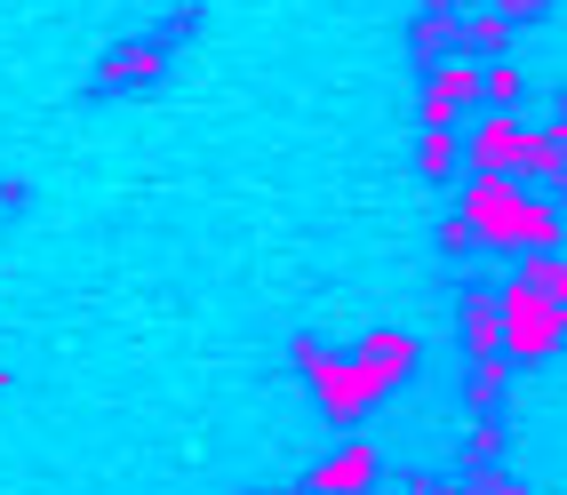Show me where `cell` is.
I'll use <instances>...</instances> for the list:
<instances>
[{"mask_svg":"<svg viewBox=\"0 0 567 495\" xmlns=\"http://www.w3.org/2000/svg\"><path fill=\"white\" fill-rule=\"evenodd\" d=\"M288 360H296V375H312V392H320V415H328L336 432H352L360 415L375 408V392L360 384V368H352V360H336V352L320 344V336H305V344H296Z\"/></svg>","mask_w":567,"mask_h":495,"instance_id":"3","label":"cell"},{"mask_svg":"<svg viewBox=\"0 0 567 495\" xmlns=\"http://www.w3.org/2000/svg\"><path fill=\"white\" fill-rule=\"evenodd\" d=\"M512 392V368H504V352L496 360H472V375H464V408L472 415H496V400Z\"/></svg>","mask_w":567,"mask_h":495,"instance_id":"14","label":"cell"},{"mask_svg":"<svg viewBox=\"0 0 567 495\" xmlns=\"http://www.w3.org/2000/svg\"><path fill=\"white\" fill-rule=\"evenodd\" d=\"M519 280H536L551 303H567V256L551 248V256H519Z\"/></svg>","mask_w":567,"mask_h":495,"instance_id":"16","label":"cell"},{"mask_svg":"<svg viewBox=\"0 0 567 495\" xmlns=\"http://www.w3.org/2000/svg\"><path fill=\"white\" fill-rule=\"evenodd\" d=\"M472 240H480V233H472V224H464V216H447V224H440V248H447V256H464Z\"/></svg>","mask_w":567,"mask_h":495,"instance_id":"18","label":"cell"},{"mask_svg":"<svg viewBox=\"0 0 567 495\" xmlns=\"http://www.w3.org/2000/svg\"><path fill=\"white\" fill-rule=\"evenodd\" d=\"M519 136H527V121L519 112H472V136H464V161H472V176H512L519 168Z\"/></svg>","mask_w":567,"mask_h":495,"instance_id":"6","label":"cell"},{"mask_svg":"<svg viewBox=\"0 0 567 495\" xmlns=\"http://www.w3.org/2000/svg\"><path fill=\"white\" fill-rule=\"evenodd\" d=\"M480 9H496V17H512V24H544L551 0H480Z\"/></svg>","mask_w":567,"mask_h":495,"instance_id":"17","label":"cell"},{"mask_svg":"<svg viewBox=\"0 0 567 495\" xmlns=\"http://www.w3.org/2000/svg\"><path fill=\"white\" fill-rule=\"evenodd\" d=\"M472 233L487 240V248H504V256H551L559 248V208L544 200V193H527L519 176H472V193H464V208H456Z\"/></svg>","mask_w":567,"mask_h":495,"instance_id":"1","label":"cell"},{"mask_svg":"<svg viewBox=\"0 0 567 495\" xmlns=\"http://www.w3.org/2000/svg\"><path fill=\"white\" fill-rule=\"evenodd\" d=\"M496 312H504V360H519V368H544L567 344V303H551L536 280L496 288Z\"/></svg>","mask_w":567,"mask_h":495,"instance_id":"2","label":"cell"},{"mask_svg":"<svg viewBox=\"0 0 567 495\" xmlns=\"http://www.w3.org/2000/svg\"><path fill=\"white\" fill-rule=\"evenodd\" d=\"M415 360H424V352H415V336H408V328H368L360 344H352V368H360V384H368L375 400H384L392 384H408Z\"/></svg>","mask_w":567,"mask_h":495,"instance_id":"4","label":"cell"},{"mask_svg":"<svg viewBox=\"0 0 567 495\" xmlns=\"http://www.w3.org/2000/svg\"><path fill=\"white\" fill-rule=\"evenodd\" d=\"M464 464L487 472V464H504V424L496 415H472V440H464Z\"/></svg>","mask_w":567,"mask_h":495,"instance_id":"15","label":"cell"},{"mask_svg":"<svg viewBox=\"0 0 567 495\" xmlns=\"http://www.w3.org/2000/svg\"><path fill=\"white\" fill-rule=\"evenodd\" d=\"M519 96H527V72H519L512 56H487V64H480V104H487V112H519Z\"/></svg>","mask_w":567,"mask_h":495,"instance_id":"12","label":"cell"},{"mask_svg":"<svg viewBox=\"0 0 567 495\" xmlns=\"http://www.w3.org/2000/svg\"><path fill=\"white\" fill-rule=\"evenodd\" d=\"M512 17H496V9H480V0H464L456 9V56H472V64H487V56H512Z\"/></svg>","mask_w":567,"mask_h":495,"instance_id":"9","label":"cell"},{"mask_svg":"<svg viewBox=\"0 0 567 495\" xmlns=\"http://www.w3.org/2000/svg\"><path fill=\"white\" fill-rule=\"evenodd\" d=\"M464 112H480V64L472 56H440L432 81H424V112H415V121H424V128H456Z\"/></svg>","mask_w":567,"mask_h":495,"instance_id":"5","label":"cell"},{"mask_svg":"<svg viewBox=\"0 0 567 495\" xmlns=\"http://www.w3.org/2000/svg\"><path fill=\"white\" fill-rule=\"evenodd\" d=\"M408 49H415V64L456 56V9H415V24H408Z\"/></svg>","mask_w":567,"mask_h":495,"instance_id":"11","label":"cell"},{"mask_svg":"<svg viewBox=\"0 0 567 495\" xmlns=\"http://www.w3.org/2000/svg\"><path fill=\"white\" fill-rule=\"evenodd\" d=\"M168 32H153V41H121V49H112L104 64H96V89L112 96V89H144V81H161V72H168Z\"/></svg>","mask_w":567,"mask_h":495,"instance_id":"7","label":"cell"},{"mask_svg":"<svg viewBox=\"0 0 567 495\" xmlns=\"http://www.w3.org/2000/svg\"><path fill=\"white\" fill-rule=\"evenodd\" d=\"M375 487V447L368 440H352V447H336L328 464L305 479V495H368Z\"/></svg>","mask_w":567,"mask_h":495,"instance_id":"10","label":"cell"},{"mask_svg":"<svg viewBox=\"0 0 567 495\" xmlns=\"http://www.w3.org/2000/svg\"><path fill=\"white\" fill-rule=\"evenodd\" d=\"M415 168H424L432 184H447V176L464 168V136L456 128H424V136H415Z\"/></svg>","mask_w":567,"mask_h":495,"instance_id":"13","label":"cell"},{"mask_svg":"<svg viewBox=\"0 0 567 495\" xmlns=\"http://www.w3.org/2000/svg\"><path fill=\"white\" fill-rule=\"evenodd\" d=\"M456 336H464V352L472 360H496L504 352V312H496V288H456Z\"/></svg>","mask_w":567,"mask_h":495,"instance_id":"8","label":"cell"}]
</instances>
